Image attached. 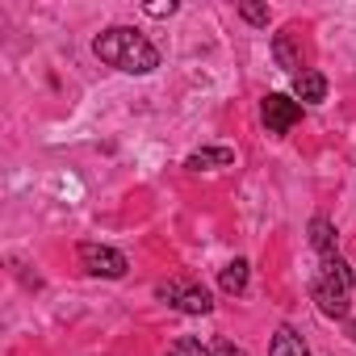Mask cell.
Wrapping results in <instances>:
<instances>
[{
	"mask_svg": "<svg viewBox=\"0 0 356 356\" xmlns=\"http://www.w3.org/2000/svg\"><path fill=\"white\" fill-rule=\"evenodd\" d=\"M168 356H214L202 339H193V335H181V339H176L172 348H168Z\"/></svg>",
	"mask_w": 356,
	"mask_h": 356,
	"instance_id": "obj_12",
	"label": "cell"
},
{
	"mask_svg": "<svg viewBox=\"0 0 356 356\" xmlns=\"http://www.w3.org/2000/svg\"><path fill=\"white\" fill-rule=\"evenodd\" d=\"M327 97V76L323 72H302V76H293V101H306V105H318Z\"/></svg>",
	"mask_w": 356,
	"mask_h": 356,
	"instance_id": "obj_7",
	"label": "cell"
},
{
	"mask_svg": "<svg viewBox=\"0 0 356 356\" xmlns=\"http://www.w3.org/2000/svg\"><path fill=\"white\" fill-rule=\"evenodd\" d=\"M80 264H84V273H92V277H105V281H118V277H126V256L118 252V248H105V243H80Z\"/></svg>",
	"mask_w": 356,
	"mask_h": 356,
	"instance_id": "obj_3",
	"label": "cell"
},
{
	"mask_svg": "<svg viewBox=\"0 0 356 356\" xmlns=\"http://www.w3.org/2000/svg\"><path fill=\"white\" fill-rule=\"evenodd\" d=\"M147 13L151 17H168V13H176V5H172V0H168V5H147Z\"/></svg>",
	"mask_w": 356,
	"mask_h": 356,
	"instance_id": "obj_15",
	"label": "cell"
},
{
	"mask_svg": "<svg viewBox=\"0 0 356 356\" xmlns=\"http://www.w3.org/2000/svg\"><path fill=\"white\" fill-rule=\"evenodd\" d=\"M268 356H310V348L302 343V335L293 327H277V335L268 343Z\"/></svg>",
	"mask_w": 356,
	"mask_h": 356,
	"instance_id": "obj_8",
	"label": "cell"
},
{
	"mask_svg": "<svg viewBox=\"0 0 356 356\" xmlns=\"http://www.w3.org/2000/svg\"><path fill=\"white\" fill-rule=\"evenodd\" d=\"M218 285H222V293H243L248 289V260H231L218 273Z\"/></svg>",
	"mask_w": 356,
	"mask_h": 356,
	"instance_id": "obj_11",
	"label": "cell"
},
{
	"mask_svg": "<svg viewBox=\"0 0 356 356\" xmlns=\"http://www.w3.org/2000/svg\"><path fill=\"white\" fill-rule=\"evenodd\" d=\"M176 310H181V314H210L214 310V298L202 285H185V293L176 298Z\"/></svg>",
	"mask_w": 356,
	"mask_h": 356,
	"instance_id": "obj_9",
	"label": "cell"
},
{
	"mask_svg": "<svg viewBox=\"0 0 356 356\" xmlns=\"http://www.w3.org/2000/svg\"><path fill=\"white\" fill-rule=\"evenodd\" d=\"M273 55H277V63H281L285 72H293V76L306 72V67H302V47H298L293 30H281V34L273 38Z\"/></svg>",
	"mask_w": 356,
	"mask_h": 356,
	"instance_id": "obj_6",
	"label": "cell"
},
{
	"mask_svg": "<svg viewBox=\"0 0 356 356\" xmlns=\"http://www.w3.org/2000/svg\"><path fill=\"white\" fill-rule=\"evenodd\" d=\"M310 298L314 306L327 314V318H348V302H352V268L339 260V256H327L314 273V285H310Z\"/></svg>",
	"mask_w": 356,
	"mask_h": 356,
	"instance_id": "obj_2",
	"label": "cell"
},
{
	"mask_svg": "<svg viewBox=\"0 0 356 356\" xmlns=\"http://www.w3.org/2000/svg\"><path fill=\"white\" fill-rule=\"evenodd\" d=\"M260 118L268 126V134H289L298 122H302V101L285 97V92H268L264 105H260Z\"/></svg>",
	"mask_w": 356,
	"mask_h": 356,
	"instance_id": "obj_4",
	"label": "cell"
},
{
	"mask_svg": "<svg viewBox=\"0 0 356 356\" xmlns=\"http://www.w3.org/2000/svg\"><path fill=\"white\" fill-rule=\"evenodd\" d=\"M348 335H352V339H356V318H352V323H348Z\"/></svg>",
	"mask_w": 356,
	"mask_h": 356,
	"instance_id": "obj_16",
	"label": "cell"
},
{
	"mask_svg": "<svg viewBox=\"0 0 356 356\" xmlns=\"http://www.w3.org/2000/svg\"><path fill=\"white\" fill-rule=\"evenodd\" d=\"M239 17L252 22V26H268V9L264 5H239Z\"/></svg>",
	"mask_w": 356,
	"mask_h": 356,
	"instance_id": "obj_13",
	"label": "cell"
},
{
	"mask_svg": "<svg viewBox=\"0 0 356 356\" xmlns=\"http://www.w3.org/2000/svg\"><path fill=\"white\" fill-rule=\"evenodd\" d=\"M92 51H97L101 63H109V67H118V72H126V76H147V72L159 67V51H155L138 30H130V26L105 30V34L92 42Z\"/></svg>",
	"mask_w": 356,
	"mask_h": 356,
	"instance_id": "obj_1",
	"label": "cell"
},
{
	"mask_svg": "<svg viewBox=\"0 0 356 356\" xmlns=\"http://www.w3.org/2000/svg\"><path fill=\"white\" fill-rule=\"evenodd\" d=\"M214 356H248V352H243L239 343H231V339H218V343H214Z\"/></svg>",
	"mask_w": 356,
	"mask_h": 356,
	"instance_id": "obj_14",
	"label": "cell"
},
{
	"mask_svg": "<svg viewBox=\"0 0 356 356\" xmlns=\"http://www.w3.org/2000/svg\"><path fill=\"white\" fill-rule=\"evenodd\" d=\"M310 248L327 260V256H335V227L327 222V218H314L310 222Z\"/></svg>",
	"mask_w": 356,
	"mask_h": 356,
	"instance_id": "obj_10",
	"label": "cell"
},
{
	"mask_svg": "<svg viewBox=\"0 0 356 356\" xmlns=\"http://www.w3.org/2000/svg\"><path fill=\"white\" fill-rule=\"evenodd\" d=\"M231 163H235V151L231 147H202V151H193L185 159L189 172H218V168H231Z\"/></svg>",
	"mask_w": 356,
	"mask_h": 356,
	"instance_id": "obj_5",
	"label": "cell"
}]
</instances>
